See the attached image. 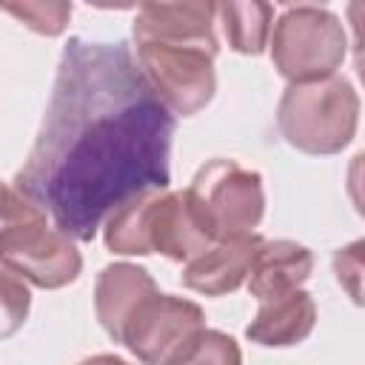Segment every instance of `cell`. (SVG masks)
Here are the masks:
<instances>
[{"instance_id": "16", "label": "cell", "mask_w": 365, "mask_h": 365, "mask_svg": "<svg viewBox=\"0 0 365 365\" xmlns=\"http://www.w3.org/2000/svg\"><path fill=\"white\" fill-rule=\"evenodd\" d=\"M0 11L11 14L26 29L43 34V37H60L71 17V3L48 0V3H6Z\"/></svg>"}, {"instance_id": "13", "label": "cell", "mask_w": 365, "mask_h": 365, "mask_svg": "<svg viewBox=\"0 0 365 365\" xmlns=\"http://www.w3.org/2000/svg\"><path fill=\"white\" fill-rule=\"evenodd\" d=\"M317 325V302L308 291H291L285 297L259 302V311L245 325V336L262 348H291L311 336Z\"/></svg>"}, {"instance_id": "4", "label": "cell", "mask_w": 365, "mask_h": 365, "mask_svg": "<svg viewBox=\"0 0 365 365\" xmlns=\"http://www.w3.org/2000/svg\"><path fill=\"white\" fill-rule=\"evenodd\" d=\"M359 125V94L342 74L291 83L277 103V128L282 140L311 157L339 154Z\"/></svg>"}, {"instance_id": "11", "label": "cell", "mask_w": 365, "mask_h": 365, "mask_svg": "<svg viewBox=\"0 0 365 365\" xmlns=\"http://www.w3.org/2000/svg\"><path fill=\"white\" fill-rule=\"evenodd\" d=\"M314 271L311 248L294 240H265L248 271V294L259 302L299 291Z\"/></svg>"}, {"instance_id": "2", "label": "cell", "mask_w": 365, "mask_h": 365, "mask_svg": "<svg viewBox=\"0 0 365 365\" xmlns=\"http://www.w3.org/2000/svg\"><path fill=\"white\" fill-rule=\"evenodd\" d=\"M103 242L120 257L163 254L174 262H191L217 237L185 191L151 188L134 194L106 217Z\"/></svg>"}, {"instance_id": "6", "label": "cell", "mask_w": 365, "mask_h": 365, "mask_svg": "<svg viewBox=\"0 0 365 365\" xmlns=\"http://www.w3.org/2000/svg\"><path fill=\"white\" fill-rule=\"evenodd\" d=\"M217 48L194 43H140L137 68L174 117H194L217 91Z\"/></svg>"}, {"instance_id": "9", "label": "cell", "mask_w": 365, "mask_h": 365, "mask_svg": "<svg viewBox=\"0 0 365 365\" xmlns=\"http://www.w3.org/2000/svg\"><path fill=\"white\" fill-rule=\"evenodd\" d=\"M214 3H143L134 14L131 34L140 43H194L220 51Z\"/></svg>"}, {"instance_id": "5", "label": "cell", "mask_w": 365, "mask_h": 365, "mask_svg": "<svg viewBox=\"0 0 365 365\" xmlns=\"http://www.w3.org/2000/svg\"><path fill=\"white\" fill-rule=\"evenodd\" d=\"M268 48L277 74L288 86L325 80L345 63V23L322 6H288L271 26Z\"/></svg>"}, {"instance_id": "7", "label": "cell", "mask_w": 365, "mask_h": 365, "mask_svg": "<svg viewBox=\"0 0 365 365\" xmlns=\"http://www.w3.org/2000/svg\"><path fill=\"white\" fill-rule=\"evenodd\" d=\"M185 194L217 240L251 234L265 214V188L259 171L242 168L237 160H208L197 168Z\"/></svg>"}, {"instance_id": "18", "label": "cell", "mask_w": 365, "mask_h": 365, "mask_svg": "<svg viewBox=\"0 0 365 365\" xmlns=\"http://www.w3.org/2000/svg\"><path fill=\"white\" fill-rule=\"evenodd\" d=\"M359 251H362V242L356 240V242H351V245H345V248H339L334 254V274H336L339 285L348 288L354 302H359V271H362Z\"/></svg>"}, {"instance_id": "14", "label": "cell", "mask_w": 365, "mask_h": 365, "mask_svg": "<svg viewBox=\"0 0 365 365\" xmlns=\"http://www.w3.org/2000/svg\"><path fill=\"white\" fill-rule=\"evenodd\" d=\"M217 17L222 26V34L228 46L237 54L259 57L268 48L271 26H274V6L262 0H245V3H220Z\"/></svg>"}, {"instance_id": "1", "label": "cell", "mask_w": 365, "mask_h": 365, "mask_svg": "<svg viewBox=\"0 0 365 365\" xmlns=\"http://www.w3.org/2000/svg\"><path fill=\"white\" fill-rule=\"evenodd\" d=\"M174 128L123 40L71 37L14 188L66 237L91 242L125 200L168 188Z\"/></svg>"}, {"instance_id": "3", "label": "cell", "mask_w": 365, "mask_h": 365, "mask_svg": "<svg viewBox=\"0 0 365 365\" xmlns=\"http://www.w3.org/2000/svg\"><path fill=\"white\" fill-rule=\"evenodd\" d=\"M0 268L43 291L66 288L83 271L77 242L51 228L48 214L6 182H0Z\"/></svg>"}, {"instance_id": "10", "label": "cell", "mask_w": 365, "mask_h": 365, "mask_svg": "<svg viewBox=\"0 0 365 365\" xmlns=\"http://www.w3.org/2000/svg\"><path fill=\"white\" fill-rule=\"evenodd\" d=\"M265 237L259 234H240V237H222L211 242L200 257L185 262L182 268V285L188 291L205 294V297H225L237 291L251 271V262L257 251L262 248Z\"/></svg>"}, {"instance_id": "15", "label": "cell", "mask_w": 365, "mask_h": 365, "mask_svg": "<svg viewBox=\"0 0 365 365\" xmlns=\"http://www.w3.org/2000/svg\"><path fill=\"white\" fill-rule=\"evenodd\" d=\"M171 365H242V351L225 331L205 328Z\"/></svg>"}, {"instance_id": "19", "label": "cell", "mask_w": 365, "mask_h": 365, "mask_svg": "<svg viewBox=\"0 0 365 365\" xmlns=\"http://www.w3.org/2000/svg\"><path fill=\"white\" fill-rule=\"evenodd\" d=\"M77 365H131V362L123 359V356H117V354H94V356L80 359Z\"/></svg>"}, {"instance_id": "12", "label": "cell", "mask_w": 365, "mask_h": 365, "mask_svg": "<svg viewBox=\"0 0 365 365\" xmlns=\"http://www.w3.org/2000/svg\"><path fill=\"white\" fill-rule=\"evenodd\" d=\"M160 291L154 277L134 262H111L100 268L94 279V314L103 325V331L120 342L123 325L128 322L131 311L148 297Z\"/></svg>"}, {"instance_id": "8", "label": "cell", "mask_w": 365, "mask_h": 365, "mask_svg": "<svg viewBox=\"0 0 365 365\" xmlns=\"http://www.w3.org/2000/svg\"><path fill=\"white\" fill-rule=\"evenodd\" d=\"M200 331H205V311L197 302L154 291L131 311L120 345H125L143 365H171Z\"/></svg>"}, {"instance_id": "17", "label": "cell", "mask_w": 365, "mask_h": 365, "mask_svg": "<svg viewBox=\"0 0 365 365\" xmlns=\"http://www.w3.org/2000/svg\"><path fill=\"white\" fill-rule=\"evenodd\" d=\"M29 311H31L29 285L11 271L0 268V339L14 336L26 325Z\"/></svg>"}]
</instances>
